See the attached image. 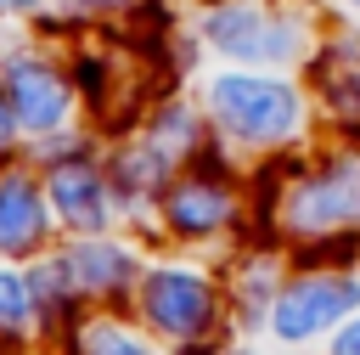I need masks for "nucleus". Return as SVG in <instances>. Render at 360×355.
Masks as SVG:
<instances>
[{
    "mask_svg": "<svg viewBox=\"0 0 360 355\" xmlns=\"http://www.w3.org/2000/svg\"><path fill=\"white\" fill-rule=\"evenodd\" d=\"M197 101L208 113L214 141L236 163H264L281 152H304L315 130V107L298 73L281 68H208L197 85Z\"/></svg>",
    "mask_w": 360,
    "mask_h": 355,
    "instance_id": "f257e3e1",
    "label": "nucleus"
},
{
    "mask_svg": "<svg viewBox=\"0 0 360 355\" xmlns=\"http://www.w3.org/2000/svg\"><path fill=\"white\" fill-rule=\"evenodd\" d=\"M152 231L174 254H202V259H231L248 242V163H236L219 141L180 163L169 192L158 197Z\"/></svg>",
    "mask_w": 360,
    "mask_h": 355,
    "instance_id": "f03ea898",
    "label": "nucleus"
},
{
    "mask_svg": "<svg viewBox=\"0 0 360 355\" xmlns=\"http://www.w3.org/2000/svg\"><path fill=\"white\" fill-rule=\"evenodd\" d=\"M326 11L321 0H214L191 6V45L219 68L298 73Z\"/></svg>",
    "mask_w": 360,
    "mask_h": 355,
    "instance_id": "7ed1b4c3",
    "label": "nucleus"
},
{
    "mask_svg": "<svg viewBox=\"0 0 360 355\" xmlns=\"http://www.w3.org/2000/svg\"><path fill=\"white\" fill-rule=\"evenodd\" d=\"M129 316L169 349L236 338L225 270L202 254H174L169 248V254L146 259V270L135 282V299H129Z\"/></svg>",
    "mask_w": 360,
    "mask_h": 355,
    "instance_id": "20e7f679",
    "label": "nucleus"
},
{
    "mask_svg": "<svg viewBox=\"0 0 360 355\" xmlns=\"http://www.w3.org/2000/svg\"><path fill=\"white\" fill-rule=\"evenodd\" d=\"M360 310V265L332 254H287L259 338L281 355H315Z\"/></svg>",
    "mask_w": 360,
    "mask_h": 355,
    "instance_id": "39448f33",
    "label": "nucleus"
},
{
    "mask_svg": "<svg viewBox=\"0 0 360 355\" xmlns=\"http://www.w3.org/2000/svg\"><path fill=\"white\" fill-rule=\"evenodd\" d=\"M309 107H315V130L321 135H343L360 147V28L326 17L304 68H298Z\"/></svg>",
    "mask_w": 360,
    "mask_h": 355,
    "instance_id": "423d86ee",
    "label": "nucleus"
},
{
    "mask_svg": "<svg viewBox=\"0 0 360 355\" xmlns=\"http://www.w3.org/2000/svg\"><path fill=\"white\" fill-rule=\"evenodd\" d=\"M45 203L73 237H96V231L124 225L118 203H112V186H107V163L90 141H73L68 152H56V163L45 175Z\"/></svg>",
    "mask_w": 360,
    "mask_h": 355,
    "instance_id": "0eeeda50",
    "label": "nucleus"
},
{
    "mask_svg": "<svg viewBox=\"0 0 360 355\" xmlns=\"http://www.w3.org/2000/svg\"><path fill=\"white\" fill-rule=\"evenodd\" d=\"M62 265L79 287L84 304L96 310H129L135 299V282L146 270V254L124 237V231H96V237H73L62 248Z\"/></svg>",
    "mask_w": 360,
    "mask_h": 355,
    "instance_id": "6e6552de",
    "label": "nucleus"
},
{
    "mask_svg": "<svg viewBox=\"0 0 360 355\" xmlns=\"http://www.w3.org/2000/svg\"><path fill=\"white\" fill-rule=\"evenodd\" d=\"M101 163H107V186H112L118 220H124V225H152L158 197H163L169 180H174V158L158 152L141 130H129V135H118V141L101 152Z\"/></svg>",
    "mask_w": 360,
    "mask_h": 355,
    "instance_id": "1a4fd4ad",
    "label": "nucleus"
},
{
    "mask_svg": "<svg viewBox=\"0 0 360 355\" xmlns=\"http://www.w3.org/2000/svg\"><path fill=\"white\" fill-rule=\"evenodd\" d=\"M6 101H11V118L22 130H62L79 90L62 68H51L45 56H11L6 62Z\"/></svg>",
    "mask_w": 360,
    "mask_h": 355,
    "instance_id": "9d476101",
    "label": "nucleus"
},
{
    "mask_svg": "<svg viewBox=\"0 0 360 355\" xmlns=\"http://www.w3.org/2000/svg\"><path fill=\"white\" fill-rule=\"evenodd\" d=\"M51 203L28 175H6L0 180V248L6 254H34L51 237Z\"/></svg>",
    "mask_w": 360,
    "mask_h": 355,
    "instance_id": "9b49d317",
    "label": "nucleus"
},
{
    "mask_svg": "<svg viewBox=\"0 0 360 355\" xmlns=\"http://www.w3.org/2000/svg\"><path fill=\"white\" fill-rule=\"evenodd\" d=\"M73 355H169L129 310H96L73 321Z\"/></svg>",
    "mask_w": 360,
    "mask_h": 355,
    "instance_id": "f8f14e48",
    "label": "nucleus"
},
{
    "mask_svg": "<svg viewBox=\"0 0 360 355\" xmlns=\"http://www.w3.org/2000/svg\"><path fill=\"white\" fill-rule=\"evenodd\" d=\"M34 316H39L34 282H28V276H17V270H0V327H6V332H22Z\"/></svg>",
    "mask_w": 360,
    "mask_h": 355,
    "instance_id": "ddd939ff",
    "label": "nucleus"
},
{
    "mask_svg": "<svg viewBox=\"0 0 360 355\" xmlns=\"http://www.w3.org/2000/svg\"><path fill=\"white\" fill-rule=\"evenodd\" d=\"M315 355H360V310H354V316H349V321H343Z\"/></svg>",
    "mask_w": 360,
    "mask_h": 355,
    "instance_id": "4468645a",
    "label": "nucleus"
},
{
    "mask_svg": "<svg viewBox=\"0 0 360 355\" xmlns=\"http://www.w3.org/2000/svg\"><path fill=\"white\" fill-rule=\"evenodd\" d=\"M62 6H73V11H84V17H129V11H141L146 0H62Z\"/></svg>",
    "mask_w": 360,
    "mask_h": 355,
    "instance_id": "2eb2a0df",
    "label": "nucleus"
},
{
    "mask_svg": "<svg viewBox=\"0 0 360 355\" xmlns=\"http://www.w3.org/2000/svg\"><path fill=\"white\" fill-rule=\"evenodd\" d=\"M219 355H281V349H270L264 338H225Z\"/></svg>",
    "mask_w": 360,
    "mask_h": 355,
    "instance_id": "dca6fc26",
    "label": "nucleus"
},
{
    "mask_svg": "<svg viewBox=\"0 0 360 355\" xmlns=\"http://www.w3.org/2000/svg\"><path fill=\"white\" fill-rule=\"evenodd\" d=\"M321 11L338 17V23H354V28H360V0H321Z\"/></svg>",
    "mask_w": 360,
    "mask_h": 355,
    "instance_id": "f3484780",
    "label": "nucleus"
},
{
    "mask_svg": "<svg viewBox=\"0 0 360 355\" xmlns=\"http://www.w3.org/2000/svg\"><path fill=\"white\" fill-rule=\"evenodd\" d=\"M11 124H17V118H11V101H6V96H0V147H6V141H11Z\"/></svg>",
    "mask_w": 360,
    "mask_h": 355,
    "instance_id": "a211bd4d",
    "label": "nucleus"
},
{
    "mask_svg": "<svg viewBox=\"0 0 360 355\" xmlns=\"http://www.w3.org/2000/svg\"><path fill=\"white\" fill-rule=\"evenodd\" d=\"M186 6H214V0H186Z\"/></svg>",
    "mask_w": 360,
    "mask_h": 355,
    "instance_id": "6ab92c4d",
    "label": "nucleus"
}]
</instances>
